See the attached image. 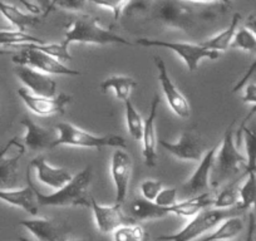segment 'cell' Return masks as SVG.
Wrapping results in <instances>:
<instances>
[{"label": "cell", "instance_id": "obj_1", "mask_svg": "<svg viewBox=\"0 0 256 241\" xmlns=\"http://www.w3.org/2000/svg\"><path fill=\"white\" fill-rule=\"evenodd\" d=\"M230 8L226 4L191 0H132L122 16L137 23L196 36L212 29Z\"/></svg>", "mask_w": 256, "mask_h": 241}, {"label": "cell", "instance_id": "obj_2", "mask_svg": "<svg viewBox=\"0 0 256 241\" xmlns=\"http://www.w3.org/2000/svg\"><path fill=\"white\" fill-rule=\"evenodd\" d=\"M235 120L228 127L220 146H218L212 170H211V188H221L226 184L245 177L248 160L238 150L234 138Z\"/></svg>", "mask_w": 256, "mask_h": 241}, {"label": "cell", "instance_id": "obj_3", "mask_svg": "<svg viewBox=\"0 0 256 241\" xmlns=\"http://www.w3.org/2000/svg\"><path fill=\"white\" fill-rule=\"evenodd\" d=\"M90 181H92V172L90 167H87L74 174L67 185L53 194L44 195L36 188V195L39 206L90 208V200H92V196L90 194Z\"/></svg>", "mask_w": 256, "mask_h": 241}, {"label": "cell", "instance_id": "obj_4", "mask_svg": "<svg viewBox=\"0 0 256 241\" xmlns=\"http://www.w3.org/2000/svg\"><path fill=\"white\" fill-rule=\"evenodd\" d=\"M64 46L70 48L73 43L96 44V46H110V44H122L131 46L123 36L113 33L110 29L103 28L97 19L88 16H82L74 18L67 28L64 40Z\"/></svg>", "mask_w": 256, "mask_h": 241}, {"label": "cell", "instance_id": "obj_5", "mask_svg": "<svg viewBox=\"0 0 256 241\" xmlns=\"http://www.w3.org/2000/svg\"><path fill=\"white\" fill-rule=\"evenodd\" d=\"M54 130L56 131V141L54 142V148L59 146L83 147V148H103V147H113V148H127V142L122 136L118 134H90L70 122H60L56 124Z\"/></svg>", "mask_w": 256, "mask_h": 241}, {"label": "cell", "instance_id": "obj_6", "mask_svg": "<svg viewBox=\"0 0 256 241\" xmlns=\"http://www.w3.org/2000/svg\"><path fill=\"white\" fill-rule=\"evenodd\" d=\"M242 211L238 210V208H226V210H220V208H208L202 211L195 218H190L188 222L184 225L182 230L178 232L172 234V235H162L156 238L157 241H195L196 238H201L205 234L210 232L211 230L220 225L222 221L231 216L241 215Z\"/></svg>", "mask_w": 256, "mask_h": 241}, {"label": "cell", "instance_id": "obj_7", "mask_svg": "<svg viewBox=\"0 0 256 241\" xmlns=\"http://www.w3.org/2000/svg\"><path fill=\"white\" fill-rule=\"evenodd\" d=\"M137 44L141 46H157V48H166L172 50L174 54L182 59V62L187 67L188 72L194 73L198 70L200 63L204 59H210L215 60L220 56L218 52L210 50L205 48L202 44L190 43V42H168V40H158V39H148V38H140Z\"/></svg>", "mask_w": 256, "mask_h": 241}, {"label": "cell", "instance_id": "obj_8", "mask_svg": "<svg viewBox=\"0 0 256 241\" xmlns=\"http://www.w3.org/2000/svg\"><path fill=\"white\" fill-rule=\"evenodd\" d=\"M18 52L12 60L16 66H26L49 76H80V70H74L49 54L32 48L29 46H18Z\"/></svg>", "mask_w": 256, "mask_h": 241}, {"label": "cell", "instance_id": "obj_9", "mask_svg": "<svg viewBox=\"0 0 256 241\" xmlns=\"http://www.w3.org/2000/svg\"><path fill=\"white\" fill-rule=\"evenodd\" d=\"M26 152V147L16 138L10 140L0 148V190L18 188L19 161Z\"/></svg>", "mask_w": 256, "mask_h": 241}, {"label": "cell", "instance_id": "obj_10", "mask_svg": "<svg viewBox=\"0 0 256 241\" xmlns=\"http://www.w3.org/2000/svg\"><path fill=\"white\" fill-rule=\"evenodd\" d=\"M158 144L168 154L184 162H200L205 156V144L196 131H184L176 142L158 140Z\"/></svg>", "mask_w": 256, "mask_h": 241}, {"label": "cell", "instance_id": "obj_11", "mask_svg": "<svg viewBox=\"0 0 256 241\" xmlns=\"http://www.w3.org/2000/svg\"><path fill=\"white\" fill-rule=\"evenodd\" d=\"M154 63L157 70V78L161 84L162 92L167 100V104L172 110V112L180 118H187L190 116V104L187 102L186 97L181 93L174 80L170 77L168 70L166 67L164 59L160 56H154Z\"/></svg>", "mask_w": 256, "mask_h": 241}, {"label": "cell", "instance_id": "obj_12", "mask_svg": "<svg viewBox=\"0 0 256 241\" xmlns=\"http://www.w3.org/2000/svg\"><path fill=\"white\" fill-rule=\"evenodd\" d=\"M110 171L114 185V204L123 205L127 198L132 174V160L126 150L117 148L113 152L110 157Z\"/></svg>", "mask_w": 256, "mask_h": 241}, {"label": "cell", "instance_id": "obj_13", "mask_svg": "<svg viewBox=\"0 0 256 241\" xmlns=\"http://www.w3.org/2000/svg\"><path fill=\"white\" fill-rule=\"evenodd\" d=\"M18 96L29 110L42 117L52 114H64L66 107L72 102V97L66 93H59L56 97H42V96L33 94L24 87L19 88Z\"/></svg>", "mask_w": 256, "mask_h": 241}, {"label": "cell", "instance_id": "obj_14", "mask_svg": "<svg viewBox=\"0 0 256 241\" xmlns=\"http://www.w3.org/2000/svg\"><path fill=\"white\" fill-rule=\"evenodd\" d=\"M14 73L24 84V88L36 96L56 97V82L49 74L42 73L26 66H16Z\"/></svg>", "mask_w": 256, "mask_h": 241}, {"label": "cell", "instance_id": "obj_15", "mask_svg": "<svg viewBox=\"0 0 256 241\" xmlns=\"http://www.w3.org/2000/svg\"><path fill=\"white\" fill-rule=\"evenodd\" d=\"M216 151H218V146L208 150L204 158L198 162V168L182 185V191L187 196L192 198V196L200 195V194L208 192V188L211 186V170H212Z\"/></svg>", "mask_w": 256, "mask_h": 241}, {"label": "cell", "instance_id": "obj_16", "mask_svg": "<svg viewBox=\"0 0 256 241\" xmlns=\"http://www.w3.org/2000/svg\"><path fill=\"white\" fill-rule=\"evenodd\" d=\"M20 124L26 128V134L23 137V144L26 148L36 152L54 148V142L58 137L56 130L46 128L29 117L22 118Z\"/></svg>", "mask_w": 256, "mask_h": 241}, {"label": "cell", "instance_id": "obj_17", "mask_svg": "<svg viewBox=\"0 0 256 241\" xmlns=\"http://www.w3.org/2000/svg\"><path fill=\"white\" fill-rule=\"evenodd\" d=\"M161 104V98L154 94L151 103L148 117L144 120V134H142V156H144V164L147 167H154L157 164V144L158 140L156 136V118L158 112V106Z\"/></svg>", "mask_w": 256, "mask_h": 241}, {"label": "cell", "instance_id": "obj_18", "mask_svg": "<svg viewBox=\"0 0 256 241\" xmlns=\"http://www.w3.org/2000/svg\"><path fill=\"white\" fill-rule=\"evenodd\" d=\"M0 201L8 205L22 208L29 215H38V198L36 195V185L32 181L30 171H26V186L13 190H0Z\"/></svg>", "mask_w": 256, "mask_h": 241}, {"label": "cell", "instance_id": "obj_19", "mask_svg": "<svg viewBox=\"0 0 256 241\" xmlns=\"http://www.w3.org/2000/svg\"><path fill=\"white\" fill-rule=\"evenodd\" d=\"M90 208H92L96 226L102 234H113V231L117 230L120 226L126 225V216L122 211V205L118 204L110 206L100 205L92 196Z\"/></svg>", "mask_w": 256, "mask_h": 241}, {"label": "cell", "instance_id": "obj_20", "mask_svg": "<svg viewBox=\"0 0 256 241\" xmlns=\"http://www.w3.org/2000/svg\"><path fill=\"white\" fill-rule=\"evenodd\" d=\"M29 168H33L36 171V178L42 184L54 188V190L62 188L73 178L70 172L64 168L52 166L43 156H38L32 160L29 164Z\"/></svg>", "mask_w": 256, "mask_h": 241}, {"label": "cell", "instance_id": "obj_21", "mask_svg": "<svg viewBox=\"0 0 256 241\" xmlns=\"http://www.w3.org/2000/svg\"><path fill=\"white\" fill-rule=\"evenodd\" d=\"M19 225L29 231L38 241H67V230L49 218H32L19 221Z\"/></svg>", "mask_w": 256, "mask_h": 241}, {"label": "cell", "instance_id": "obj_22", "mask_svg": "<svg viewBox=\"0 0 256 241\" xmlns=\"http://www.w3.org/2000/svg\"><path fill=\"white\" fill-rule=\"evenodd\" d=\"M214 205V198L210 192L200 194V195L192 196L187 200L177 202L172 208H170L171 214L176 216H181V218H192L198 215L202 211L211 208Z\"/></svg>", "mask_w": 256, "mask_h": 241}, {"label": "cell", "instance_id": "obj_23", "mask_svg": "<svg viewBox=\"0 0 256 241\" xmlns=\"http://www.w3.org/2000/svg\"><path fill=\"white\" fill-rule=\"evenodd\" d=\"M130 212L132 218L137 221L160 220L171 214V210L167 208L157 205L154 201H148L146 198H136L130 205Z\"/></svg>", "mask_w": 256, "mask_h": 241}, {"label": "cell", "instance_id": "obj_24", "mask_svg": "<svg viewBox=\"0 0 256 241\" xmlns=\"http://www.w3.org/2000/svg\"><path fill=\"white\" fill-rule=\"evenodd\" d=\"M138 86V83L132 77L127 76H112L107 78L100 84V90L102 93L112 92L117 100H122L123 103L126 100H131V94L134 88Z\"/></svg>", "mask_w": 256, "mask_h": 241}, {"label": "cell", "instance_id": "obj_25", "mask_svg": "<svg viewBox=\"0 0 256 241\" xmlns=\"http://www.w3.org/2000/svg\"><path fill=\"white\" fill-rule=\"evenodd\" d=\"M244 230V221L241 215L231 216L216 226L212 232L204 236L198 241H232Z\"/></svg>", "mask_w": 256, "mask_h": 241}, {"label": "cell", "instance_id": "obj_26", "mask_svg": "<svg viewBox=\"0 0 256 241\" xmlns=\"http://www.w3.org/2000/svg\"><path fill=\"white\" fill-rule=\"evenodd\" d=\"M0 13L3 14L4 18L12 24V26L20 32H26L29 26H34L40 23L38 16L23 13L19 8L6 3L3 0H0Z\"/></svg>", "mask_w": 256, "mask_h": 241}, {"label": "cell", "instance_id": "obj_27", "mask_svg": "<svg viewBox=\"0 0 256 241\" xmlns=\"http://www.w3.org/2000/svg\"><path fill=\"white\" fill-rule=\"evenodd\" d=\"M240 20H241V16L238 13H235L232 16V19H231L228 28L224 29L222 32H220V33L216 34V36L204 40L201 44H202L205 48L210 49V50H214V52H218V53L228 50V49L231 46V43H232V39L234 36H235L236 30H238V24H240Z\"/></svg>", "mask_w": 256, "mask_h": 241}, {"label": "cell", "instance_id": "obj_28", "mask_svg": "<svg viewBox=\"0 0 256 241\" xmlns=\"http://www.w3.org/2000/svg\"><path fill=\"white\" fill-rule=\"evenodd\" d=\"M242 178V177H241ZM238 178L235 181L226 184L225 186L220 188V192L214 198V208H220V210H226V208H238V201H240V180Z\"/></svg>", "mask_w": 256, "mask_h": 241}, {"label": "cell", "instance_id": "obj_29", "mask_svg": "<svg viewBox=\"0 0 256 241\" xmlns=\"http://www.w3.org/2000/svg\"><path fill=\"white\" fill-rule=\"evenodd\" d=\"M42 44L43 40L36 36H30L26 32L16 30V29H6L0 32V46H12L16 49L20 46L26 44Z\"/></svg>", "mask_w": 256, "mask_h": 241}, {"label": "cell", "instance_id": "obj_30", "mask_svg": "<svg viewBox=\"0 0 256 241\" xmlns=\"http://www.w3.org/2000/svg\"><path fill=\"white\" fill-rule=\"evenodd\" d=\"M126 110V124H127L128 134L134 141H141L142 134H144V120H142V116L140 114L138 110H136L134 104L131 100L124 102Z\"/></svg>", "mask_w": 256, "mask_h": 241}, {"label": "cell", "instance_id": "obj_31", "mask_svg": "<svg viewBox=\"0 0 256 241\" xmlns=\"http://www.w3.org/2000/svg\"><path fill=\"white\" fill-rule=\"evenodd\" d=\"M230 48L238 49L245 53L248 54H255L256 56V36L250 29L246 26L238 29L235 33V36L232 39Z\"/></svg>", "mask_w": 256, "mask_h": 241}, {"label": "cell", "instance_id": "obj_32", "mask_svg": "<svg viewBox=\"0 0 256 241\" xmlns=\"http://www.w3.org/2000/svg\"><path fill=\"white\" fill-rule=\"evenodd\" d=\"M112 235L113 241H146V232L140 225H122Z\"/></svg>", "mask_w": 256, "mask_h": 241}, {"label": "cell", "instance_id": "obj_33", "mask_svg": "<svg viewBox=\"0 0 256 241\" xmlns=\"http://www.w3.org/2000/svg\"><path fill=\"white\" fill-rule=\"evenodd\" d=\"M245 26L248 29H250V30L252 32V33L255 34V36H256V14H251V16H248V19H246ZM255 73H256V56H255V60L251 63V66L248 68V70L245 72V74H244L242 77L240 78V80H238V83L234 86L232 92L236 93V92H238V90H242V88L245 87L246 84H248V80H250V78L252 77Z\"/></svg>", "mask_w": 256, "mask_h": 241}, {"label": "cell", "instance_id": "obj_34", "mask_svg": "<svg viewBox=\"0 0 256 241\" xmlns=\"http://www.w3.org/2000/svg\"><path fill=\"white\" fill-rule=\"evenodd\" d=\"M88 2L94 4V6H100V8H106L110 10L114 20H118L122 16L126 6L131 3L132 0H88Z\"/></svg>", "mask_w": 256, "mask_h": 241}, {"label": "cell", "instance_id": "obj_35", "mask_svg": "<svg viewBox=\"0 0 256 241\" xmlns=\"http://www.w3.org/2000/svg\"><path fill=\"white\" fill-rule=\"evenodd\" d=\"M164 188V184L158 180H144L140 186L142 198L148 201H154L161 190Z\"/></svg>", "mask_w": 256, "mask_h": 241}, {"label": "cell", "instance_id": "obj_36", "mask_svg": "<svg viewBox=\"0 0 256 241\" xmlns=\"http://www.w3.org/2000/svg\"><path fill=\"white\" fill-rule=\"evenodd\" d=\"M177 198H178V191H177V188H164L161 190V192L158 194V196L156 198L154 202L158 206H162V208H170L178 202V201H177Z\"/></svg>", "mask_w": 256, "mask_h": 241}, {"label": "cell", "instance_id": "obj_37", "mask_svg": "<svg viewBox=\"0 0 256 241\" xmlns=\"http://www.w3.org/2000/svg\"><path fill=\"white\" fill-rule=\"evenodd\" d=\"M88 0H56V3H54L53 8H52V10L58 6V8L66 9V10L80 12L84 8Z\"/></svg>", "mask_w": 256, "mask_h": 241}, {"label": "cell", "instance_id": "obj_38", "mask_svg": "<svg viewBox=\"0 0 256 241\" xmlns=\"http://www.w3.org/2000/svg\"><path fill=\"white\" fill-rule=\"evenodd\" d=\"M242 90H244L242 102L254 106V110H251L250 114L248 116V118H250L251 116L256 112V83L248 82V84L242 88Z\"/></svg>", "mask_w": 256, "mask_h": 241}, {"label": "cell", "instance_id": "obj_39", "mask_svg": "<svg viewBox=\"0 0 256 241\" xmlns=\"http://www.w3.org/2000/svg\"><path fill=\"white\" fill-rule=\"evenodd\" d=\"M256 215L255 211L250 210L248 212V232H246L245 241H256Z\"/></svg>", "mask_w": 256, "mask_h": 241}, {"label": "cell", "instance_id": "obj_40", "mask_svg": "<svg viewBox=\"0 0 256 241\" xmlns=\"http://www.w3.org/2000/svg\"><path fill=\"white\" fill-rule=\"evenodd\" d=\"M52 0H36V6H38L40 8V10L43 12V16H48V10L50 8Z\"/></svg>", "mask_w": 256, "mask_h": 241}, {"label": "cell", "instance_id": "obj_41", "mask_svg": "<svg viewBox=\"0 0 256 241\" xmlns=\"http://www.w3.org/2000/svg\"><path fill=\"white\" fill-rule=\"evenodd\" d=\"M19 2H20L22 4H23L24 6H26V9H28L29 12H30L32 14H34V16H36V14H39L40 13V8H39L38 6H36V4H32V3H29L28 0H19Z\"/></svg>", "mask_w": 256, "mask_h": 241}, {"label": "cell", "instance_id": "obj_42", "mask_svg": "<svg viewBox=\"0 0 256 241\" xmlns=\"http://www.w3.org/2000/svg\"><path fill=\"white\" fill-rule=\"evenodd\" d=\"M191 2H195V3H221V4H226V6H231L230 0H191Z\"/></svg>", "mask_w": 256, "mask_h": 241}, {"label": "cell", "instance_id": "obj_43", "mask_svg": "<svg viewBox=\"0 0 256 241\" xmlns=\"http://www.w3.org/2000/svg\"><path fill=\"white\" fill-rule=\"evenodd\" d=\"M19 241H30L28 238H19ZM67 241H93V240H87V238H80V240H67Z\"/></svg>", "mask_w": 256, "mask_h": 241}, {"label": "cell", "instance_id": "obj_44", "mask_svg": "<svg viewBox=\"0 0 256 241\" xmlns=\"http://www.w3.org/2000/svg\"><path fill=\"white\" fill-rule=\"evenodd\" d=\"M8 54H13L12 50H0V56H8Z\"/></svg>", "mask_w": 256, "mask_h": 241}, {"label": "cell", "instance_id": "obj_45", "mask_svg": "<svg viewBox=\"0 0 256 241\" xmlns=\"http://www.w3.org/2000/svg\"><path fill=\"white\" fill-rule=\"evenodd\" d=\"M56 0H53V2H52V4H50V8H49V10H48V14L50 13V12H52V8H53V6H54V3H56Z\"/></svg>", "mask_w": 256, "mask_h": 241}, {"label": "cell", "instance_id": "obj_46", "mask_svg": "<svg viewBox=\"0 0 256 241\" xmlns=\"http://www.w3.org/2000/svg\"><path fill=\"white\" fill-rule=\"evenodd\" d=\"M6 29H10V28H8V26H0V32H2V30H6Z\"/></svg>", "mask_w": 256, "mask_h": 241}, {"label": "cell", "instance_id": "obj_47", "mask_svg": "<svg viewBox=\"0 0 256 241\" xmlns=\"http://www.w3.org/2000/svg\"><path fill=\"white\" fill-rule=\"evenodd\" d=\"M252 210H254V211H255V215H256V205H255V206H254V208H252Z\"/></svg>", "mask_w": 256, "mask_h": 241}]
</instances>
